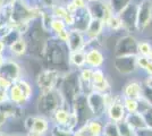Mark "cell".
Instances as JSON below:
<instances>
[{
    "mask_svg": "<svg viewBox=\"0 0 152 136\" xmlns=\"http://www.w3.org/2000/svg\"><path fill=\"white\" fill-rule=\"evenodd\" d=\"M34 1H39V0H34Z\"/></svg>",
    "mask_w": 152,
    "mask_h": 136,
    "instance_id": "c3c4849f",
    "label": "cell"
},
{
    "mask_svg": "<svg viewBox=\"0 0 152 136\" xmlns=\"http://www.w3.org/2000/svg\"><path fill=\"white\" fill-rule=\"evenodd\" d=\"M16 1L17 0H2V2H4L5 6H13Z\"/></svg>",
    "mask_w": 152,
    "mask_h": 136,
    "instance_id": "ab89813d",
    "label": "cell"
},
{
    "mask_svg": "<svg viewBox=\"0 0 152 136\" xmlns=\"http://www.w3.org/2000/svg\"><path fill=\"white\" fill-rule=\"evenodd\" d=\"M149 59H150V60L152 61V51L150 52V55H149Z\"/></svg>",
    "mask_w": 152,
    "mask_h": 136,
    "instance_id": "bcb514c9",
    "label": "cell"
},
{
    "mask_svg": "<svg viewBox=\"0 0 152 136\" xmlns=\"http://www.w3.org/2000/svg\"><path fill=\"white\" fill-rule=\"evenodd\" d=\"M86 51V65L91 68H99L104 63V56L98 48H89Z\"/></svg>",
    "mask_w": 152,
    "mask_h": 136,
    "instance_id": "5bb4252c",
    "label": "cell"
},
{
    "mask_svg": "<svg viewBox=\"0 0 152 136\" xmlns=\"http://www.w3.org/2000/svg\"><path fill=\"white\" fill-rule=\"evenodd\" d=\"M39 1H40V6L42 7V9H45V10H51L56 5L65 4L66 0H39Z\"/></svg>",
    "mask_w": 152,
    "mask_h": 136,
    "instance_id": "f1b7e54d",
    "label": "cell"
},
{
    "mask_svg": "<svg viewBox=\"0 0 152 136\" xmlns=\"http://www.w3.org/2000/svg\"><path fill=\"white\" fill-rule=\"evenodd\" d=\"M103 132V126L99 120H89L80 129L73 134L74 136H100Z\"/></svg>",
    "mask_w": 152,
    "mask_h": 136,
    "instance_id": "8fae6325",
    "label": "cell"
},
{
    "mask_svg": "<svg viewBox=\"0 0 152 136\" xmlns=\"http://www.w3.org/2000/svg\"><path fill=\"white\" fill-rule=\"evenodd\" d=\"M59 108V99L58 93L55 91L41 93L40 100H39V110L45 115L55 113Z\"/></svg>",
    "mask_w": 152,
    "mask_h": 136,
    "instance_id": "5b68a950",
    "label": "cell"
},
{
    "mask_svg": "<svg viewBox=\"0 0 152 136\" xmlns=\"http://www.w3.org/2000/svg\"><path fill=\"white\" fill-rule=\"evenodd\" d=\"M13 85V83L10 81H8L6 78L0 77V89H4V90H8L10 89V86Z\"/></svg>",
    "mask_w": 152,
    "mask_h": 136,
    "instance_id": "d590c367",
    "label": "cell"
},
{
    "mask_svg": "<svg viewBox=\"0 0 152 136\" xmlns=\"http://www.w3.org/2000/svg\"><path fill=\"white\" fill-rule=\"evenodd\" d=\"M5 57H4V53H0V66L2 65V63L5 61Z\"/></svg>",
    "mask_w": 152,
    "mask_h": 136,
    "instance_id": "b9f144b4",
    "label": "cell"
},
{
    "mask_svg": "<svg viewBox=\"0 0 152 136\" xmlns=\"http://www.w3.org/2000/svg\"><path fill=\"white\" fill-rule=\"evenodd\" d=\"M137 136H152V127H144L137 130Z\"/></svg>",
    "mask_w": 152,
    "mask_h": 136,
    "instance_id": "e575fe53",
    "label": "cell"
},
{
    "mask_svg": "<svg viewBox=\"0 0 152 136\" xmlns=\"http://www.w3.org/2000/svg\"><path fill=\"white\" fill-rule=\"evenodd\" d=\"M65 28H67V26L65 24L64 20H61V18H55L53 17V20L51 22V32L56 35V34L61 32Z\"/></svg>",
    "mask_w": 152,
    "mask_h": 136,
    "instance_id": "4316f807",
    "label": "cell"
},
{
    "mask_svg": "<svg viewBox=\"0 0 152 136\" xmlns=\"http://www.w3.org/2000/svg\"><path fill=\"white\" fill-rule=\"evenodd\" d=\"M27 136H41V135H39V134H35V133H31V132H30Z\"/></svg>",
    "mask_w": 152,
    "mask_h": 136,
    "instance_id": "ee69618b",
    "label": "cell"
},
{
    "mask_svg": "<svg viewBox=\"0 0 152 136\" xmlns=\"http://www.w3.org/2000/svg\"><path fill=\"white\" fill-rule=\"evenodd\" d=\"M88 4H93V2H96V1H100V0H86Z\"/></svg>",
    "mask_w": 152,
    "mask_h": 136,
    "instance_id": "f6af8a7d",
    "label": "cell"
},
{
    "mask_svg": "<svg viewBox=\"0 0 152 136\" xmlns=\"http://www.w3.org/2000/svg\"><path fill=\"white\" fill-rule=\"evenodd\" d=\"M8 49H9V51L12 52V55L20 57V56L25 55L26 51H27V42L24 39V36H22V38L17 39L14 43L9 45Z\"/></svg>",
    "mask_w": 152,
    "mask_h": 136,
    "instance_id": "ac0fdd59",
    "label": "cell"
},
{
    "mask_svg": "<svg viewBox=\"0 0 152 136\" xmlns=\"http://www.w3.org/2000/svg\"><path fill=\"white\" fill-rule=\"evenodd\" d=\"M0 136H7V135H4V134H0Z\"/></svg>",
    "mask_w": 152,
    "mask_h": 136,
    "instance_id": "7dc6e473",
    "label": "cell"
},
{
    "mask_svg": "<svg viewBox=\"0 0 152 136\" xmlns=\"http://www.w3.org/2000/svg\"><path fill=\"white\" fill-rule=\"evenodd\" d=\"M104 30H106V23H104V20H100V18L92 17L91 20H90L89 25L86 27V30L84 31V34H85L88 41L96 40L101 36L102 33L104 32Z\"/></svg>",
    "mask_w": 152,
    "mask_h": 136,
    "instance_id": "30bf717a",
    "label": "cell"
},
{
    "mask_svg": "<svg viewBox=\"0 0 152 136\" xmlns=\"http://www.w3.org/2000/svg\"><path fill=\"white\" fill-rule=\"evenodd\" d=\"M92 86H93V91L100 92V93H106L110 89V85H109V83L106 79L104 73L101 69H99V68H95L94 71H93Z\"/></svg>",
    "mask_w": 152,
    "mask_h": 136,
    "instance_id": "9a60e30c",
    "label": "cell"
},
{
    "mask_svg": "<svg viewBox=\"0 0 152 136\" xmlns=\"http://www.w3.org/2000/svg\"><path fill=\"white\" fill-rule=\"evenodd\" d=\"M106 30L110 32H118L121 30H124L123 20L118 14H114L109 20L106 22Z\"/></svg>",
    "mask_w": 152,
    "mask_h": 136,
    "instance_id": "ffe728a7",
    "label": "cell"
},
{
    "mask_svg": "<svg viewBox=\"0 0 152 136\" xmlns=\"http://www.w3.org/2000/svg\"><path fill=\"white\" fill-rule=\"evenodd\" d=\"M4 7H5V5H4V2H2V0H0V14H1V12H2V9H4Z\"/></svg>",
    "mask_w": 152,
    "mask_h": 136,
    "instance_id": "7bdbcfd3",
    "label": "cell"
},
{
    "mask_svg": "<svg viewBox=\"0 0 152 136\" xmlns=\"http://www.w3.org/2000/svg\"><path fill=\"white\" fill-rule=\"evenodd\" d=\"M146 87H149V89L152 90V76H150L146 79Z\"/></svg>",
    "mask_w": 152,
    "mask_h": 136,
    "instance_id": "60d3db41",
    "label": "cell"
},
{
    "mask_svg": "<svg viewBox=\"0 0 152 136\" xmlns=\"http://www.w3.org/2000/svg\"><path fill=\"white\" fill-rule=\"evenodd\" d=\"M102 134H103V136H121L119 126H118V124L115 123V121L108 123L103 127Z\"/></svg>",
    "mask_w": 152,
    "mask_h": 136,
    "instance_id": "603a6c76",
    "label": "cell"
},
{
    "mask_svg": "<svg viewBox=\"0 0 152 136\" xmlns=\"http://www.w3.org/2000/svg\"><path fill=\"white\" fill-rule=\"evenodd\" d=\"M68 36H69V28H68V27L65 28V30H63L61 32H59L58 34H56V39L59 40L60 42H64V43L67 42Z\"/></svg>",
    "mask_w": 152,
    "mask_h": 136,
    "instance_id": "d6a6232c",
    "label": "cell"
},
{
    "mask_svg": "<svg viewBox=\"0 0 152 136\" xmlns=\"http://www.w3.org/2000/svg\"><path fill=\"white\" fill-rule=\"evenodd\" d=\"M152 24V0H140L137 5V32H144Z\"/></svg>",
    "mask_w": 152,
    "mask_h": 136,
    "instance_id": "7a4b0ae2",
    "label": "cell"
},
{
    "mask_svg": "<svg viewBox=\"0 0 152 136\" xmlns=\"http://www.w3.org/2000/svg\"><path fill=\"white\" fill-rule=\"evenodd\" d=\"M34 119H35V117H28V118H27V119L25 120V128L28 130V132H31L32 127H33Z\"/></svg>",
    "mask_w": 152,
    "mask_h": 136,
    "instance_id": "8d00e7d4",
    "label": "cell"
},
{
    "mask_svg": "<svg viewBox=\"0 0 152 136\" xmlns=\"http://www.w3.org/2000/svg\"><path fill=\"white\" fill-rule=\"evenodd\" d=\"M137 5H139V1L134 0L123 12L118 14L121 16V20H123L124 30L128 33L137 32V26H136V22H137Z\"/></svg>",
    "mask_w": 152,
    "mask_h": 136,
    "instance_id": "277c9868",
    "label": "cell"
},
{
    "mask_svg": "<svg viewBox=\"0 0 152 136\" xmlns=\"http://www.w3.org/2000/svg\"><path fill=\"white\" fill-rule=\"evenodd\" d=\"M32 87L25 81H16L9 89V100L14 103L20 104L25 103L26 101L31 97Z\"/></svg>",
    "mask_w": 152,
    "mask_h": 136,
    "instance_id": "6da1fadb",
    "label": "cell"
},
{
    "mask_svg": "<svg viewBox=\"0 0 152 136\" xmlns=\"http://www.w3.org/2000/svg\"><path fill=\"white\" fill-rule=\"evenodd\" d=\"M15 136H19V135H15Z\"/></svg>",
    "mask_w": 152,
    "mask_h": 136,
    "instance_id": "681fc988",
    "label": "cell"
},
{
    "mask_svg": "<svg viewBox=\"0 0 152 136\" xmlns=\"http://www.w3.org/2000/svg\"><path fill=\"white\" fill-rule=\"evenodd\" d=\"M152 51V44L149 41H139L137 43V55L149 57L150 52Z\"/></svg>",
    "mask_w": 152,
    "mask_h": 136,
    "instance_id": "d4e9b609",
    "label": "cell"
},
{
    "mask_svg": "<svg viewBox=\"0 0 152 136\" xmlns=\"http://www.w3.org/2000/svg\"><path fill=\"white\" fill-rule=\"evenodd\" d=\"M58 77H59V73L56 69H48V71H42L39 75L38 81H37L41 93L55 90V86L58 82Z\"/></svg>",
    "mask_w": 152,
    "mask_h": 136,
    "instance_id": "8992f818",
    "label": "cell"
},
{
    "mask_svg": "<svg viewBox=\"0 0 152 136\" xmlns=\"http://www.w3.org/2000/svg\"><path fill=\"white\" fill-rule=\"evenodd\" d=\"M137 56V55H136ZM136 56H126V57H116L115 67L121 74H131L136 69Z\"/></svg>",
    "mask_w": 152,
    "mask_h": 136,
    "instance_id": "7c38bea8",
    "label": "cell"
},
{
    "mask_svg": "<svg viewBox=\"0 0 152 136\" xmlns=\"http://www.w3.org/2000/svg\"><path fill=\"white\" fill-rule=\"evenodd\" d=\"M125 97L134 99V100H141L142 99V87L137 82H131L125 86L124 89Z\"/></svg>",
    "mask_w": 152,
    "mask_h": 136,
    "instance_id": "e0dca14e",
    "label": "cell"
},
{
    "mask_svg": "<svg viewBox=\"0 0 152 136\" xmlns=\"http://www.w3.org/2000/svg\"><path fill=\"white\" fill-rule=\"evenodd\" d=\"M64 22H65V24H66V26H67L68 28H73V27L75 26V23H76L75 14L68 13L67 15H66V16H65V18H64Z\"/></svg>",
    "mask_w": 152,
    "mask_h": 136,
    "instance_id": "1f68e13d",
    "label": "cell"
},
{
    "mask_svg": "<svg viewBox=\"0 0 152 136\" xmlns=\"http://www.w3.org/2000/svg\"><path fill=\"white\" fill-rule=\"evenodd\" d=\"M86 36L83 31L78 28H69V36L66 42V47L68 49V52L77 51V50H84L86 45Z\"/></svg>",
    "mask_w": 152,
    "mask_h": 136,
    "instance_id": "52a82bcc",
    "label": "cell"
},
{
    "mask_svg": "<svg viewBox=\"0 0 152 136\" xmlns=\"http://www.w3.org/2000/svg\"><path fill=\"white\" fill-rule=\"evenodd\" d=\"M110 6L113 8L115 14H119L121 12H123L132 1L134 0H108Z\"/></svg>",
    "mask_w": 152,
    "mask_h": 136,
    "instance_id": "cb8c5ba5",
    "label": "cell"
},
{
    "mask_svg": "<svg viewBox=\"0 0 152 136\" xmlns=\"http://www.w3.org/2000/svg\"><path fill=\"white\" fill-rule=\"evenodd\" d=\"M74 5L76 6V8L80 10V9H85V8H88L89 6V4H88V1L86 0H70Z\"/></svg>",
    "mask_w": 152,
    "mask_h": 136,
    "instance_id": "836d02e7",
    "label": "cell"
},
{
    "mask_svg": "<svg viewBox=\"0 0 152 136\" xmlns=\"http://www.w3.org/2000/svg\"><path fill=\"white\" fill-rule=\"evenodd\" d=\"M50 13L52 14V16L55 18H61V20H64L65 16L68 14V12L66 9L65 4H59V5H56V6L51 9Z\"/></svg>",
    "mask_w": 152,
    "mask_h": 136,
    "instance_id": "484cf974",
    "label": "cell"
},
{
    "mask_svg": "<svg viewBox=\"0 0 152 136\" xmlns=\"http://www.w3.org/2000/svg\"><path fill=\"white\" fill-rule=\"evenodd\" d=\"M125 121H126L129 126H132L134 129L135 128H144V127H150L148 123H146L145 118L143 116V113L142 112H133V113H129L128 116L126 117V119H125Z\"/></svg>",
    "mask_w": 152,
    "mask_h": 136,
    "instance_id": "2e32d148",
    "label": "cell"
},
{
    "mask_svg": "<svg viewBox=\"0 0 152 136\" xmlns=\"http://www.w3.org/2000/svg\"><path fill=\"white\" fill-rule=\"evenodd\" d=\"M124 107L129 113L136 112L139 109V100H134V99H129V97H125L124 99Z\"/></svg>",
    "mask_w": 152,
    "mask_h": 136,
    "instance_id": "83f0119b",
    "label": "cell"
},
{
    "mask_svg": "<svg viewBox=\"0 0 152 136\" xmlns=\"http://www.w3.org/2000/svg\"><path fill=\"white\" fill-rule=\"evenodd\" d=\"M149 61H150L149 57L141 56V55H137V56H136V65H137V68L145 69V67H146V65L149 64Z\"/></svg>",
    "mask_w": 152,
    "mask_h": 136,
    "instance_id": "4dcf8cb0",
    "label": "cell"
},
{
    "mask_svg": "<svg viewBox=\"0 0 152 136\" xmlns=\"http://www.w3.org/2000/svg\"><path fill=\"white\" fill-rule=\"evenodd\" d=\"M6 48H7V45H6V43H5V41L0 38V53H4Z\"/></svg>",
    "mask_w": 152,
    "mask_h": 136,
    "instance_id": "f35d334b",
    "label": "cell"
},
{
    "mask_svg": "<svg viewBox=\"0 0 152 136\" xmlns=\"http://www.w3.org/2000/svg\"><path fill=\"white\" fill-rule=\"evenodd\" d=\"M86 97H88V103H89V107L93 116L100 117L107 111V105H106L103 93L93 91Z\"/></svg>",
    "mask_w": 152,
    "mask_h": 136,
    "instance_id": "ba28073f",
    "label": "cell"
},
{
    "mask_svg": "<svg viewBox=\"0 0 152 136\" xmlns=\"http://www.w3.org/2000/svg\"><path fill=\"white\" fill-rule=\"evenodd\" d=\"M144 71H146V74L149 75V76H152V61L150 60L149 61V64L146 65V67H145V69Z\"/></svg>",
    "mask_w": 152,
    "mask_h": 136,
    "instance_id": "74e56055",
    "label": "cell"
},
{
    "mask_svg": "<svg viewBox=\"0 0 152 136\" xmlns=\"http://www.w3.org/2000/svg\"><path fill=\"white\" fill-rule=\"evenodd\" d=\"M68 60L72 65L75 67H83L86 65V51L85 50H77V51L69 52Z\"/></svg>",
    "mask_w": 152,
    "mask_h": 136,
    "instance_id": "d6986e66",
    "label": "cell"
},
{
    "mask_svg": "<svg viewBox=\"0 0 152 136\" xmlns=\"http://www.w3.org/2000/svg\"><path fill=\"white\" fill-rule=\"evenodd\" d=\"M137 43L139 41L132 34L124 35L118 40L115 47V57H126L137 55Z\"/></svg>",
    "mask_w": 152,
    "mask_h": 136,
    "instance_id": "3957f363",
    "label": "cell"
},
{
    "mask_svg": "<svg viewBox=\"0 0 152 136\" xmlns=\"http://www.w3.org/2000/svg\"><path fill=\"white\" fill-rule=\"evenodd\" d=\"M92 75H93V69L92 68H84L81 71L80 77H81V79H82L83 82L90 83V82H92Z\"/></svg>",
    "mask_w": 152,
    "mask_h": 136,
    "instance_id": "f546056e",
    "label": "cell"
},
{
    "mask_svg": "<svg viewBox=\"0 0 152 136\" xmlns=\"http://www.w3.org/2000/svg\"><path fill=\"white\" fill-rule=\"evenodd\" d=\"M49 128V124L47 121V119H45L43 117H35L34 119V124L31 129V133H35L39 135H43L45 132Z\"/></svg>",
    "mask_w": 152,
    "mask_h": 136,
    "instance_id": "44dd1931",
    "label": "cell"
},
{
    "mask_svg": "<svg viewBox=\"0 0 152 136\" xmlns=\"http://www.w3.org/2000/svg\"><path fill=\"white\" fill-rule=\"evenodd\" d=\"M108 116L111 121L119 123L125 118V107L119 97H115L114 102L108 108Z\"/></svg>",
    "mask_w": 152,
    "mask_h": 136,
    "instance_id": "4fadbf2b",
    "label": "cell"
},
{
    "mask_svg": "<svg viewBox=\"0 0 152 136\" xmlns=\"http://www.w3.org/2000/svg\"><path fill=\"white\" fill-rule=\"evenodd\" d=\"M19 73H20L19 66L13 59H5L2 65L0 66V77L6 78L12 83L18 81Z\"/></svg>",
    "mask_w": 152,
    "mask_h": 136,
    "instance_id": "9c48e42d",
    "label": "cell"
},
{
    "mask_svg": "<svg viewBox=\"0 0 152 136\" xmlns=\"http://www.w3.org/2000/svg\"><path fill=\"white\" fill-rule=\"evenodd\" d=\"M70 115L67 110H65L63 108H58L56 112L53 113V117H55V120H56V123L59 125V126H66L68 121H69L70 119Z\"/></svg>",
    "mask_w": 152,
    "mask_h": 136,
    "instance_id": "7402d4cb",
    "label": "cell"
}]
</instances>
